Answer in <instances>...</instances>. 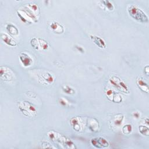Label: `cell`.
I'll return each instance as SVG.
<instances>
[{
    "instance_id": "obj_12",
    "label": "cell",
    "mask_w": 149,
    "mask_h": 149,
    "mask_svg": "<svg viewBox=\"0 0 149 149\" xmlns=\"http://www.w3.org/2000/svg\"><path fill=\"white\" fill-rule=\"evenodd\" d=\"M90 37L91 40L95 43V44L97 45L99 48L102 49H104L106 48L107 44L105 41L101 37L94 35H90Z\"/></svg>"
},
{
    "instance_id": "obj_10",
    "label": "cell",
    "mask_w": 149,
    "mask_h": 149,
    "mask_svg": "<svg viewBox=\"0 0 149 149\" xmlns=\"http://www.w3.org/2000/svg\"><path fill=\"white\" fill-rule=\"evenodd\" d=\"M1 38L2 40L8 45H9L11 47H15L18 45V44L15 41V40L6 33H1Z\"/></svg>"
},
{
    "instance_id": "obj_3",
    "label": "cell",
    "mask_w": 149,
    "mask_h": 149,
    "mask_svg": "<svg viewBox=\"0 0 149 149\" xmlns=\"http://www.w3.org/2000/svg\"><path fill=\"white\" fill-rule=\"evenodd\" d=\"M110 83L117 89L121 91L123 93H129V88L126 83L120 80V79L117 76H112L109 79Z\"/></svg>"
},
{
    "instance_id": "obj_33",
    "label": "cell",
    "mask_w": 149,
    "mask_h": 149,
    "mask_svg": "<svg viewBox=\"0 0 149 149\" xmlns=\"http://www.w3.org/2000/svg\"><path fill=\"white\" fill-rule=\"evenodd\" d=\"M148 119L147 118L144 119V125H146V126H148Z\"/></svg>"
},
{
    "instance_id": "obj_1",
    "label": "cell",
    "mask_w": 149,
    "mask_h": 149,
    "mask_svg": "<svg viewBox=\"0 0 149 149\" xmlns=\"http://www.w3.org/2000/svg\"><path fill=\"white\" fill-rule=\"evenodd\" d=\"M127 11L130 16L136 20L141 23H147L148 22V17L147 15L136 5H129Z\"/></svg>"
},
{
    "instance_id": "obj_22",
    "label": "cell",
    "mask_w": 149,
    "mask_h": 149,
    "mask_svg": "<svg viewBox=\"0 0 149 149\" xmlns=\"http://www.w3.org/2000/svg\"><path fill=\"white\" fill-rule=\"evenodd\" d=\"M132 126L130 124H126L122 127V133L125 135H128L132 132Z\"/></svg>"
},
{
    "instance_id": "obj_24",
    "label": "cell",
    "mask_w": 149,
    "mask_h": 149,
    "mask_svg": "<svg viewBox=\"0 0 149 149\" xmlns=\"http://www.w3.org/2000/svg\"><path fill=\"white\" fill-rule=\"evenodd\" d=\"M38 39H39V42H40V47H41V50L47 49L48 48V42H47V41H45L44 39H41V38H38Z\"/></svg>"
},
{
    "instance_id": "obj_7",
    "label": "cell",
    "mask_w": 149,
    "mask_h": 149,
    "mask_svg": "<svg viewBox=\"0 0 149 149\" xmlns=\"http://www.w3.org/2000/svg\"><path fill=\"white\" fill-rule=\"evenodd\" d=\"M17 16L20 17V20L26 23H31L34 22L33 18L31 16L23 9H19L16 11Z\"/></svg>"
},
{
    "instance_id": "obj_18",
    "label": "cell",
    "mask_w": 149,
    "mask_h": 149,
    "mask_svg": "<svg viewBox=\"0 0 149 149\" xmlns=\"http://www.w3.org/2000/svg\"><path fill=\"white\" fill-rule=\"evenodd\" d=\"M30 45L31 46L36 50L37 51H40L41 50V47H40V42H39V39L37 38L36 37L33 38L32 39H31L30 40Z\"/></svg>"
},
{
    "instance_id": "obj_8",
    "label": "cell",
    "mask_w": 149,
    "mask_h": 149,
    "mask_svg": "<svg viewBox=\"0 0 149 149\" xmlns=\"http://www.w3.org/2000/svg\"><path fill=\"white\" fill-rule=\"evenodd\" d=\"M48 136L52 140L62 144H63L64 141L66 139V138L65 136L53 130H51L48 132Z\"/></svg>"
},
{
    "instance_id": "obj_21",
    "label": "cell",
    "mask_w": 149,
    "mask_h": 149,
    "mask_svg": "<svg viewBox=\"0 0 149 149\" xmlns=\"http://www.w3.org/2000/svg\"><path fill=\"white\" fill-rule=\"evenodd\" d=\"M101 2L105 9H107L109 10H113L114 6L113 3L111 1L108 0H105V1H101Z\"/></svg>"
},
{
    "instance_id": "obj_2",
    "label": "cell",
    "mask_w": 149,
    "mask_h": 149,
    "mask_svg": "<svg viewBox=\"0 0 149 149\" xmlns=\"http://www.w3.org/2000/svg\"><path fill=\"white\" fill-rule=\"evenodd\" d=\"M19 111L25 116L34 117L37 114V110L35 107L30 102L27 101H21L18 104Z\"/></svg>"
},
{
    "instance_id": "obj_30",
    "label": "cell",
    "mask_w": 149,
    "mask_h": 149,
    "mask_svg": "<svg viewBox=\"0 0 149 149\" xmlns=\"http://www.w3.org/2000/svg\"><path fill=\"white\" fill-rule=\"evenodd\" d=\"M132 116L135 119H139L140 118V113L139 111H134L132 112Z\"/></svg>"
},
{
    "instance_id": "obj_31",
    "label": "cell",
    "mask_w": 149,
    "mask_h": 149,
    "mask_svg": "<svg viewBox=\"0 0 149 149\" xmlns=\"http://www.w3.org/2000/svg\"><path fill=\"white\" fill-rule=\"evenodd\" d=\"M75 48H76L78 51H79V52H81V53H84V48H83L82 47H81V46H80V45H75Z\"/></svg>"
},
{
    "instance_id": "obj_20",
    "label": "cell",
    "mask_w": 149,
    "mask_h": 149,
    "mask_svg": "<svg viewBox=\"0 0 149 149\" xmlns=\"http://www.w3.org/2000/svg\"><path fill=\"white\" fill-rule=\"evenodd\" d=\"M139 132L143 136H148L149 135V129L146 125H140L139 127Z\"/></svg>"
},
{
    "instance_id": "obj_11",
    "label": "cell",
    "mask_w": 149,
    "mask_h": 149,
    "mask_svg": "<svg viewBox=\"0 0 149 149\" xmlns=\"http://www.w3.org/2000/svg\"><path fill=\"white\" fill-rule=\"evenodd\" d=\"M87 125L88 129L93 132H95L98 131L100 128V123L98 120L95 118H89L87 120Z\"/></svg>"
},
{
    "instance_id": "obj_27",
    "label": "cell",
    "mask_w": 149,
    "mask_h": 149,
    "mask_svg": "<svg viewBox=\"0 0 149 149\" xmlns=\"http://www.w3.org/2000/svg\"><path fill=\"white\" fill-rule=\"evenodd\" d=\"M115 92L111 90V89H107L105 91V95L107 96V97L108 98V99H109L110 101H112V98H113V96Z\"/></svg>"
},
{
    "instance_id": "obj_6",
    "label": "cell",
    "mask_w": 149,
    "mask_h": 149,
    "mask_svg": "<svg viewBox=\"0 0 149 149\" xmlns=\"http://www.w3.org/2000/svg\"><path fill=\"white\" fill-rule=\"evenodd\" d=\"M90 142L92 146L97 148H107L109 145L108 141L102 137H97L93 138Z\"/></svg>"
},
{
    "instance_id": "obj_15",
    "label": "cell",
    "mask_w": 149,
    "mask_h": 149,
    "mask_svg": "<svg viewBox=\"0 0 149 149\" xmlns=\"http://www.w3.org/2000/svg\"><path fill=\"white\" fill-rule=\"evenodd\" d=\"M136 84H137V86L139 87V88L141 91H143V92H145L146 93H148V91H149L148 86L147 84V83L143 80V79H141V78L137 79L136 80Z\"/></svg>"
},
{
    "instance_id": "obj_5",
    "label": "cell",
    "mask_w": 149,
    "mask_h": 149,
    "mask_svg": "<svg viewBox=\"0 0 149 149\" xmlns=\"http://www.w3.org/2000/svg\"><path fill=\"white\" fill-rule=\"evenodd\" d=\"M70 124L72 129L76 132H81L84 129V122L81 117H73L70 120Z\"/></svg>"
},
{
    "instance_id": "obj_13",
    "label": "cell",
    "mask_w": 149,
    "mask_h": 149,
    "mask_svg": "<svg viewBox=\"0 0 149 149\" xmlns=\"http://www.w3.org/2000/svg\"><path fill=\"white\" fill-rule=\"evenodd\" d=\"M51 30L55 33L61 34L64 32V28L62 24L57 22L53 21L49 24Z\"/></svg>"
},
{
    "instance_id": "obj_4",
    "label": "cell",
    "mask_w": 149,
    "mask_h": 149,
    "mask_svg": "<svg viewBox=\"0 0 149 149\" xmlns=\"http://www.w3.org/2000/svg\"><path fill=\"white\" fill-rule=\"evenodd\" d=\"M0 77L2 80L12 81L15 80V74L13 72L6 66L0 67Z\"/></svg>"
},
{
    "instance_id": "obj_16",
    "label": "cell",
    "mask_w": 149,
    "mask_h": 149,
    "mask_svg": "<svg viewBox=\"0 0 149 149\" xmlns=\"http://www.w3.org/2000/svg\"><path fill=\"white\" fill-rule=\"evenodd\" d=\"M41 77L43 81H45L47 83L51 84L54 81V78L53 76L48 72H43L41 74Z\"/></svg>"
},
{
    "instance_id": "obj_32",
    "label": "cell",
    "mask_w": 149,
    "mask_h": 149,
    "mask_svg": "<svg viewBox=\"0 0 149 149\" xmlns=\"http://www.w3.org/2000/svg\"><path fill=\"white\" fill-rule=\"evenodd\" d=\"M144 73L146 75H148V73H149V66H148V65H146L144 67Z\"/></svg>"
},
{
    "instance_id": "obj_19",
    "label": "cell",
    "mask_w": 149,
    "mask_h": 149,
    "mask_svg": "<svg viewBox=\"0 0 149 149\" xmlns=\"http://www.w3.org/2000/svg\"><path fill=\"white\" fill-rule=\"evenodd\" d=\"M30 10L34 12L36 15H38L39 14V8L38 6L35 3H28L26 5Z\"/></svg>"
},
{
    "instance_id": "obj_9",
    "label": "cell",
    "mask_w": 149,
    "mask_h": 149,
    "mask_svg": "<svg viewBox=\"0 0 149 149\" xmlns=\"http://www.w3.org/2000/svg\"><path fill=\"white\" fill-rule=\"evenodd\" d=\"M19 59L20 62L24 67L30 66L33 63V59L26 52H21L19 55Z\"/></svg>"
},
{
    "instance_id": "obj_28",
    "label": "cell",
    "mask_w": 149,
    "mask_h": 149,
    "mask_svg": "<svg viewBox=\"0 0 149 149\" xmlns=\"http://www.w3.org/2000/svg\"><path fill=\"white\" fill-rule=\"evenodd\" d=\"M59 104L63 107H68L70 105V103L68 101V100L63 97H61L59 99Z\"/></svg>"
},
{
    "instance_id": "obj_25",
    "label": "cell",
    "mask_w": 149,
    "mask_h": 149,
    "mask_svg": "<svg viewBox=\"0 0 149 149\" xmlns=\"http://www.w3.org/2000/svg\"><path fill=\"white\" fill-rule=\"evenodd\" d=\"M63 145H65V147L66 148H76V147L74 146V144H73V143L69 139H66L65 140V141H64Z\"/></svg>"
},
{
    "instance_id": "obj_23",
    "label": "cell",
    "mask_w": 149,
    "mask_h": 149,
    "mask_svg": "<svg viewBox=\"0 0 149 149\" xmlns=\"http://www.w3.org/2000/svg\"><path fill=\"white\" fill-rule=\"evenodd\" d=\"M62 91L68 94H72L74 93V90L70 86H68V85H64L62 87Z\"/></svg>"
},
{
    "instance_id": "obj_26",
    "label": "cell",
    "mask_w": 149,
    "mask_h": 149,
    "mask_svg": "<svg viewBox=\"0 0 149 149\" xmlns=\"http://www.w3.org/2000/svg\"><path fill=\"white\" fill-rule=\"evenodd\" d=\"M122 100V96L118 94V93H114L113 96V98H112V101L114 102H116V103H120Z\"/></svg>"
},
{
    "instance_id": "obj_17",
    "label": "cell",
    "mask_w": 149,
    "mask_h": 149,
    "mask_svg": "<svg viewBox=\"0 0 149 149\" xmlns=\"http://www.w3.org/2000/svg\"><path fill=\"white\" fill-rule=\"evenodd\" d=\"M6 29L10 35L17 36L19 34V30L12 23H8L6 25Z\"/></svg>"
},
{
    "instance_id": "obj_29",
    "label": "cell",
    "mask_w": 149,
    "mask_h": 149,
    "mask_svg": "<svg viewBox=\"0 0 149 149\" xmlns=\"http://www.w3.org/2000/svg\"><path fill=\"white\" fill-rule=\"evenodd\" d=\"M41 146L42 148H54V147L51 146V144L47 142V141H42Z\"/></svg>"
},
{
    "instance_id": "obj_14",
    "label": "cell",
    "mask_w": 149,
    "mask_h": 149,
    "mask_svg": "<svg viewBox=\"0 0 149 149\" xmlns=\"http://www.w3.org/2000/svg\"><path fill=\"white\" fill-rule=\"evenodd\" d=\"M124 116L122 113L115 115L111 120L112 125L115 127H119L123 123Z\"/></svg>"
}]
</instances>
